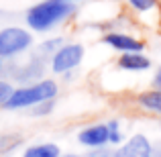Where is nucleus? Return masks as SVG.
I'll return each instance as SVG.
<instances>
[{"instance_id": "dca6fc26", "label": "nucleus", "mask_w": 161, "mask_h": 157, "mask_svg": "<svg viewBox=\"0 0 161 157\" xmlns=\"http://www.w3.org/2000/svg\"><path fill=\"white\" fill-rule=\"evenodd\" d=\"M90 157H114V151H108V149H104V147H100V149H96Z\"/></svg>"}, {"instance_id": "6e6552de", "label": "nucleus", "mask_w": 161, "mask_h": 157, "mask_svg": "<svg viewBox=\"0 0 161 157\" xmlns=\"http://www.w3.org/2000/svg\"><path fill=\"white\" fill-rule=\"evenodd\" d=\"M118 67L125 71H145L151 67V61L143 53H122L118 57Z\"/></svg>"}, {"instance_id": "9d476101", "label": "nucleus", "mask_w": 161, "mask_h": 157, "mask_svg": "<svg viewBox=\"0 0 161 157\" xmlns=\"http://www.w3.org/2000/svg\"><path fill=\"white\" fill-rule=\"evenodd\" d=\"M23 157H61V151L55 143H39L25 149Z\"/></svg>"}, {"instance_id": "a211bd4d", "label": "nucleus", "mask_w": 161, "mask_h": 157, "mask_svg": "<svg viewBox=\"0 0 161 157\" xmlns=\"http://www.w3.org/2000/svg\"><path fill=\"white\" fill-rule=\"evenodd\" d=\"M61 157H82V155H61Z\"/></svg>"}, {"instance_id": "4468645a", "label": "nucleus", "mask_w": 161, "mask_h": 157, "mask_svg": "<svg viewBox=\"0 0 161 157\" xmlns=\"http://www.w3.org/2000/svg\"><path fill=\"white\" fill-rule=\"evenodd\" d=\"M10 94H12V86L8 82H0V104L6 102Z\"/></svg>"}, {"instance_id": "2eb2a0df", "label": "nucleus", "mask_w": 161, "mask_h": 157, "mask_svg": "<svg viewBox=\"0 0 161 157\" xmlns=\"http://www.w3.org/2000/svg\"><path fill=\"white\" fill-rule=\"evenodd\" d=\"M51 108H53V100H49V102H41V104L35 106V114H37V116L47 114V112H51Z\"/></svg>"}, {"instance_id": "f03ea898", "label": "nucleus", "mask_w": 161, "mask_h": 157, "mask_svg": "<svg viewBox=\"0 0 161 157\" xmlns=\"http://www.w3.org/2000/svg\"><path fill=\"white\" fill-rule=\"evenodd\" d=\"M57 96V84L53 80H41L31 86H23L12 90L8 100L2 106L8 110H19V108H29V106H37L41 102H49Z\"/></svg>"}, {"instance_id": "0eeeda50", "label": "nucleus", "mask_w": 161, "mask_h": 157, "mask_svg": "<svg viewBox=\"0 0 161 157\" xmlns=\"http://www.w3.org/2000/svg\"><path fill=\"white\" fill-rule=\"evenodd\" d=\"M78 141L82 145L90 147V149H100V147L110 143V135H108V126L106 125H90L86 129H82L78 133Z\"/></svg>"}, {"instance_id": "ddd939ff", "label": "nucleus", "mask_w": 161, "mask_h": 157, "mask_svg": "<svg viewBox=\"0 0 161 157\" xmlns=\"http://www.w3.org/2000/svg\"><path fill=\"white\" fill-rule=\"evenodd\" d=\"M61 45H63V41L59 39V37H57V39H49V41H45V43H41L39 51L45 53V55H47V53H55L59 47H61Z\"/></svg>"}, {"instance_id": "39448f33", "label": "nucleus", "mask_w": 161, "mask_h": 157, "mask_svg": "<svg viewBox=\"0 0 161 157\" xmlns=\"http://www.w3.org/2000/svg\"><path fill=\"white\" fill-rule=\"evenodd\" d=\"M102 41L108 47L116 49L120 53H141L145 49V43L137 37L129 35V33H120V31H110L102 37Z\"/></svg>"}, {"instance_id": "7ed1b4c3", "label": "nucleus", "mask_w": 161, "mask_h": 157, "mask_svg": "<svg viewBox=\"0 0 161 157\" xmlns=\"http://www.w3.org/2000/svg\"><path fill=\"white\" fill-rule=\"evenodd\" d=\"M33 43V37L29 31L20 27H6L0 31V59L14 57V55L27 51Z\"/></svg>"}, {"instance_id": "6ab92c4d", "label": "nucleus", "mask_w": 161, "mask_h": 157, "mask_svg": "<svg viewBox=\"0 0 161 157\" xmlns=\"http://www.w3.org/2000/svg\"><path fill=\"white\" fill-rule=\"evenodd\" d=\"M65 2H78V0H65Z\"/></svg>"}, {"instance_id": "1a4fd4ad", "label": "nucleus", "mask_w": 161, "mask_h": 157, "mask_svg": "<svg viewBox=\"0 0 161 157\" xmlns=\"http://www.w3.org/2000/svg\"><path fill=\"white\" fill-rule=\"evenodd\" d=\"M137 102L141 108L149 110V112H157L161 114V90H147L141 92L137 96Z\"/></svg>"}, {"instance_id": "f257e3e1", "label": "nucleus", "mask_w": 161, "mask_h": 157, "mask_svg": "<svg viewBox=\"0 0 161 157\" xmlns=\"http://www.w3.org/2000/svg\"><path fill=\"white\" fill-rule=\"evenodd\" d=\"M75 6L65 0H43V2L35 4L29 8L27 12V25L33 31L45 33L49 29L57 27L59 23L67 20L74 14Z\"/></svg>"}, {"instance_id": "423d86ee", "label": "nucleus", "mask_w": 161, "mask_h": 157, "mask_svg": "<svg viewBox=\"0 0 161 157\" xmlns=\"http://www.w3.org/2000/svg\"><path fill=\"white\" fill-rule=\"evenodd\" d=\"M114 157H153V147L145 135L137 133L118 151H114Z\"/></svg>"}, {"instance_id": "9b49d317", "label": "nucleus", "mask_w": 161, "mask_h": 157, "mask_svg": "<svg viewBox=\"0 0 161 157\" xmlns=\"http://www.w3.org/2000/svg\"><path fill=\"white\" fill-rule=\"evenodd\" d=\"M129 6L137 12H151L153 8H157L159 0H126Z\"/></svg>"}, {"instance_id": "aec40b11", "label": "nucleus", "mask_w": 161, "mask_h": 157, "mask_svg": "<svg viewBox=\"0 0 161 157\" xmlns=\"http://www.w3.org/2000/svg\"><path fill=\"white\" fill-rule=\"evenodd\" d=\"M0 71H2V61H0Z\"/></svg>"}, {"instance_id": "f8f14e48", "label": "nucleus", "mask_w": 161, "mask_h": 157, "mask_svg": "<svg viewBox=\"0 0 161 157\" xmlns=\"http://www.w3.org/2000/svg\"><path fill=\"white\" fill-rule=\"evenodd\" d=\"M106 126H108V135H110V143L112 145H116V143H120L122 141V133H120V126H118V121H110L106 122Z\"/></svg>"}, {"instance_id": "f3484780", "label": "nucleus", "mask_w": 161, "mask_h": 157, "mask_svg": "<svg viewBox=\"0 0 161 157\" xmlns=\"http://www.w3.org/2000/svg\"><path fill=\"white\" fill-rule=\"evenodd\" d=\"M153 86H155V90H161V67L157 71H155V78H153Z\"/></svg>"}, {"instance_id": "20e7f679", "label": "nucleus", "mask_w": 161, "mask_h": 157, "mask_svg": "<svg viewBox=\"0 0 161 157\" xmlns=\"http://www.w3.org/2000/svg\"><path fill=\"white\" fill-rule=\"evenodd\" d=\"M84 59V47L80 43H69L61 45L51 57V70L55 74H67L75 70Z\"/></svg>"}, {"instance_id": "412c9836", "label": "nucleus", "mask_w": 161, "mask_h": 157, "mask_svg": "<svg viewBox=\"0 0 161 157\" xmlns=\"http://www.w3.org/2000/svg\"><path fill=\"white\" fill-rule=\"evenodd\" d=\"M159 157H161V153H159Z\"/></svg>"}]
</instances>
